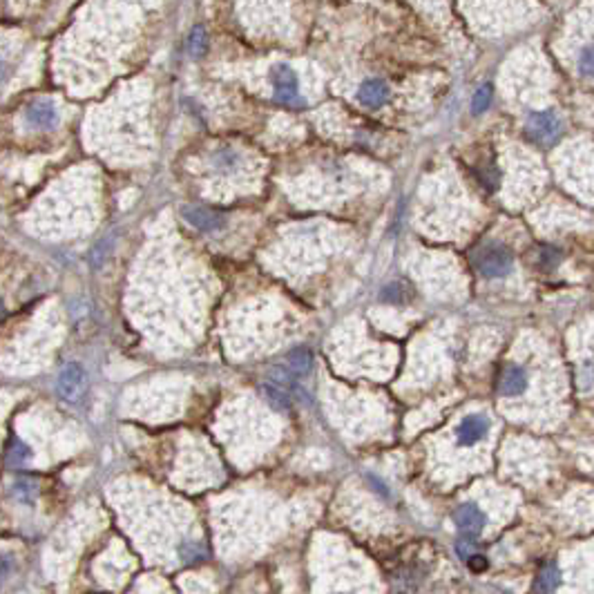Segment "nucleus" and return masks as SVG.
Masks as SVG:
<instances>
[{"label":"nucleus","mask_w":594,"mask_h":594,"mask_svg":"<svg viewBox=\"0 0 594 594\" xmlns=\"http://www.w3.org/2000/svg\"><path fill=\"white\" fill-rule=\"evenodd\" d=\"M56 389H58V396H61L67 404H81L85 393H88V373L76 362L65 364L61 373H58Z\"/></svg>","instance_id":"f257e3e1"},{"label":"nucleus","mask_w":594,"mask_h":594,"mask_svg":"<svg viewBox=\"0 0 594 594\" xmlns=\"http://www.w3.org/2000/svg\"><path fill=\"white\" fill-rule=\"evenodd\" d=\"M478 273L485 277H503L512 268V255L503 246H485L474 257Z\"/></svg>","instance_id":"f03ea898"},{"label":"nucleus","mask_w":594,"mask_h":594,"mask_svg":"<svg viewBox=\"0 0 594 594\" xmlns=\"http://www.w3.org/2000/svg\"><path fill=\"white\" fill-rule=\"evenodd\" d=\"M558 132H561V123H558V118L552 114V112H537L530 116L528 121V134L532 141L537 143H552Z\"/></svg>","instance_id":"7ed1b4c3"},{"label":"nucleus","mask_w":594,"mask_h":594,"mask_svg":"<svg viewBox=\"0 0 594 594\" xmlns=\"http://www.w3.org/2000/svg\"><path fill=\"white\" fill-rule=\"evenodd\" d=\"M181 215L190 226L199 228L203 233H215L224 226V217L219 215V212L203 208V206H183Z\"/></svg>","instance_id":"20e7f679"},{"label":"nucleus","mask_w":594,"mask_h":594,"mask_svg":"<svg viewBox=\"0 0 594 594\" xmlns=\"http://www.w3.org/2000/svg\"><path fill=\"white\" fill-rule=\"evenodd\" d=\"M273 88L279 103H295L297 101V76L288 65H277L273 70Z\"/></svg>","instance_id":"39448f33"},{"label":"nucleus","mask_w":594,"mask_h":594,"mask_svg":"<svg viewBox=\"0 0 594 594\" xmlns=\"http://www.w3.org/2000/svg\"><path fill=\"white\" fill-rule=\"evenodd\" d=\"M454 521L458 525V532H461L463 537H467V539L478 537V534L482 532V528H485V514H482L476 505L458 507Z\"/></svg>","instance_id":"423d86ee"},{"label":"nucleus","mask_w":594,"mask_h":594,"mask_svg":"<svg viewBox=\"0 0 594 594\" xmlns=\"http://www.w3.org/2000/svg\"><path fill=\"white\" fill-rule=\"evenodd\" d=\"M279 369H282L286 376H291L295 380L304 378V376H309V371L313 369V355H311V351L307 349V346H297V349L288 351L284 355Z\"/></svg>","instance_id":"0eeeda50"},{"label":"nucleus","mask_w":594,"mask_h":594,"mask_svg":"<svg viewBox=\"0 0 594 594\" xmlns=\"http://www.w3.org/2000/svg\"><path fill=\"white\" fill-rule=\"evenodd\" d=\"M489 424L482 415H467L458 427V443L461 445H474L487 434Z\"/></svg>","instance_id":"6e6552de"},{"label":"nucleus","mask_w":594,"mask_h":594,"mask_svg":"<svg viewBox=\"0 0 594 594\" xmlns=\"http://www.w3.org/2000/svg\"><path fill=\"white\" fill-rule=\"evenodd\" d=\"M389 96V88L385 81L380 79H371V81H364L360 85V92H358V99L362 105L367 107H380L385 105V101Z\"/></svg>","instance_id":"1a4fd4ad"},{"label":"nucleus","mask_w":594,"mask_h":594,"mask_svg":"<svg viewBox=\"0 0 594 594\" xmlns=\"http://www.w3.org/2000/svg\"><path fill=\"white\" fill-rule=\"evenodd\" d=\"M528 387V373L521 367H507L498 382V391L503 396H519Z\"/></svg>","instance_id":"9d476101"},{"label":"nucleus","mask_w":594,"mask_h":594,"mask_svg":"<svg viewBox=\"0 0 594 594\" xmlns=\"http://www.w3.org/2000/svg\"><path fill=\"white\" fill-rule=\"evenodd\" d=\"M27 121L36 127H54L58 123V114L56 107L49 103V101H36L27 107Z\"/></svg>","instance_id":"9b49d317"},{"label":"nucleus","mask_w":594,"mask_h":594,"mask_svg":"<svg viewBox=\"0 0 594 594\" xmlns=\"http://www.w3.org/2000/svg\"><path fill=\"white\" fill-rule=\"evenodd\" d=\"M261 391H264L266 400L273 404L277 411L291 409V391H286L284 387L275 385V382H266V385H261Z\"/></svg>","instance_id":"f8f14e48"},{"label":"nucleus","mask_w":594,"mask_h":594,"mask_svg":"<svg viewBox=\"0 0 594 594\" xmlns=\"http://www.w3.org/2000/svg\"><path fill=\"white\" fill-rule=\"evenodd\" d=\"M556 583H558V567L554 561H547L539 572L537 590L539 592H552V590H556Z\"/></svg>","instance_id":"ddd939ff"},{"label":"nucleus","mask_w":594,"mask_h":594,"mask_svg":"<svg viewBox=\"0 0 594 594\" xmlns=\"http://www.w3.org/2000/svg\"><path fill=\"white\" fill-rule=\"evenodd\" d=\"M27 458H29L27 445H25L23 440H18V438H12L10 445H7V449H5V463L10 467H18V465H23L25 461H27Z\"/></svg>","instance_id":"4468645a"},{"label":"nucleus","mask_w":594,"mask_h":594,"mask_svg":"<svg viewBox=\"0 0 594 594\" xmlns=\"http://www.w3.org/2000/svg\"><path fill=\"white\" fill-rule=\"evenodd\" d=\"M14 496L18 498L21 503L31 505L34 500H36V496H38L36 480H31V478H18V480L14 482Z\"/></svg>","instance_id":"2eb2a0df"},{"label":"nucleus","mask_w":594,"mask_h":594,"mask_svg":"<svg viewBox=\"0 0 594 594\" xmlns=\"http://www.w3.org/2000/svg\"><path fill=\"white\" fill-rule=\"evenodd\" d=\"M188 49L192 56H203L208 49V34L203 27H194L188 38Z\"/></svg>","instance_id":"dca6fc26"},{"label":"nucleus","mask_w":594,"mask_h":594,"mask_svg":"<svg viewBox=\"0 0 594 594\" xmlns=\"http://www.w3.org/2000/svg\"><path fill=\"white\" fill-rule=\"evenodd\" d=\"M491 103V88L489 85H482V88L474 94V101H472V112L474 114H480L485 112V109L489 107Z\"/></svg>","instance_id":"f3484780"},{"label":"nucleus","mask_w":594,"mask_h":594,"mask_svg":"<svg viewBox=\"0 0 594 594\" xmlns=\"http://www.w3.org/2000/svg\"><path fill=\"white\" fill-rule=\"evenodd\" d=\"M579 72L588 79H594V47H585L579 54Z\"/></svg>","instance_id":"a211bd4d"},{"label":"nucleus","mask_w":594,"mask_h":594,"mask_svg":"<svg viewBox=\"0 0 594 594\" xmlns=\"http://www.w3.org/2000/svg\"><path fill=\"white\" fill-rule=\"evenodd\" d=\"M400 291H402L400 284L387 286L385 291H382V300H387V302H404V300H406V293H400Z\"/></svg>","instance_id":"6ab92c4d"},{"label":"nucleus","mask_w":594,"mask_h":594,"mask_svg":"<svg viewBox=\"0 0 594 594\" xmlns=\"http://www.w3.org/2000/svg\"><path fill=\"white\" fill-rule=\"evenodd\" d=\"M539 261H541L543 266H554L556 261H558V253H556V250H550V248H543Z\"/></svg>","instance_id":"aec40b11"},{"label":"nucleus","mask_w":594,"mask_h":594,"mask_svg":"<svg viewBox=\"0 0 594 594\" xmlns=\"http://www.w3.org/2000/svg\"><path fill=\"white\" fill-rule=\"evenodd\" d=\"M467 561H469V567L474 572H482L487 567V558L485 556H476V554H472L469 558H467Z\"/></svg>","instance_id":"412c9836"},{"label":"nucleus","mask_w":594,"mask_h":594,"mask_svg":"<svg viewBox=\"0 0 594 594\" xmlns=\"http://www.w3.org/2000/svg\"><path fill=\"white\" fill-rule=\"evenodd\" d=\"M458 554H461L463 558H469L472 556V543H467V541L458 543Z\"/></svg>","instance_id":"4be33fe9"},{"label":"nucleus","mask_w":594,"mask_h":594,"mask_svg":"<svg viewBox=\"0 0 594 594\" xmlns=\"http://www.w3.org/2000/svg\"><path fill=\"white\" fill-rule=\"evenodd\" d=\"M592 380H594V369H592V367H585V369L581 371V382H583V387H588Z\"/></svg>","instance_id":"5701e85b"}]
</instances>
